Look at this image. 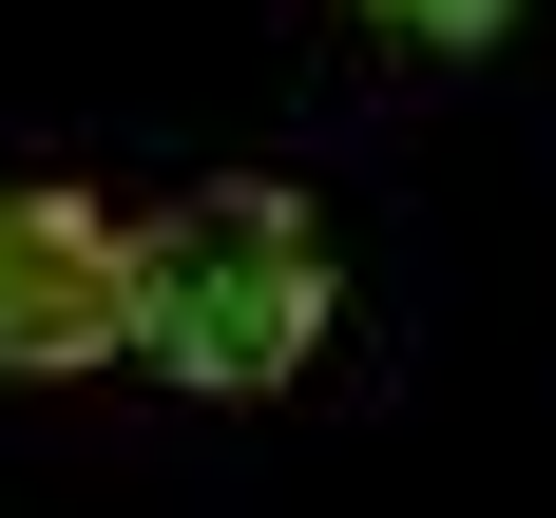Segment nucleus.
Returning a JSON list of instances; mask_svg holds the SVG:
<instances>
[{"instance_id": "f257e3e1", "label": "nucleus", "mask_w": 556, "mask_h": 518, "mask_svg": "<svg viewBox=\"0 0 556 518\" xmlns=\"http://www.w3.org/2000/svg\"><path fill=\"white\" fill-rule=\"evenodd\" d=\"M115 288H135V365L192 403H250L288 384L307 345H327V230H307V192H269V173H212V192H173V212L115 230Z\"/></svg>"}, {"instance_id": "f03ea898", "label": "nucleus", "mask_w": 556, "mask_h": 518, "mask_svg": "<svg viewBox=\"0 0 556 518\" xmlns=\"http://www.w3.org/2000/svg\"><path fill=\"white\" fill-rule=\"evenodd\" d=\"M135 288H115V212L97 192H0V384H58V365H115Z\"/></svg>"}, {"instance_id": "7ed1b4c3", "label": "nucleus", "mask_w": 556, "mask_h": 518, "mask_svg": "<svg viewBox=\"0 0 556 518\" xmlns=\"http://www.w3.org/2000/svg\"><path fill=\"white\" fill-rule=\"evenodd\" d=\"M384 39H422V58H480V39H518V0H365Z\"/></svg>"}]
</instances>
